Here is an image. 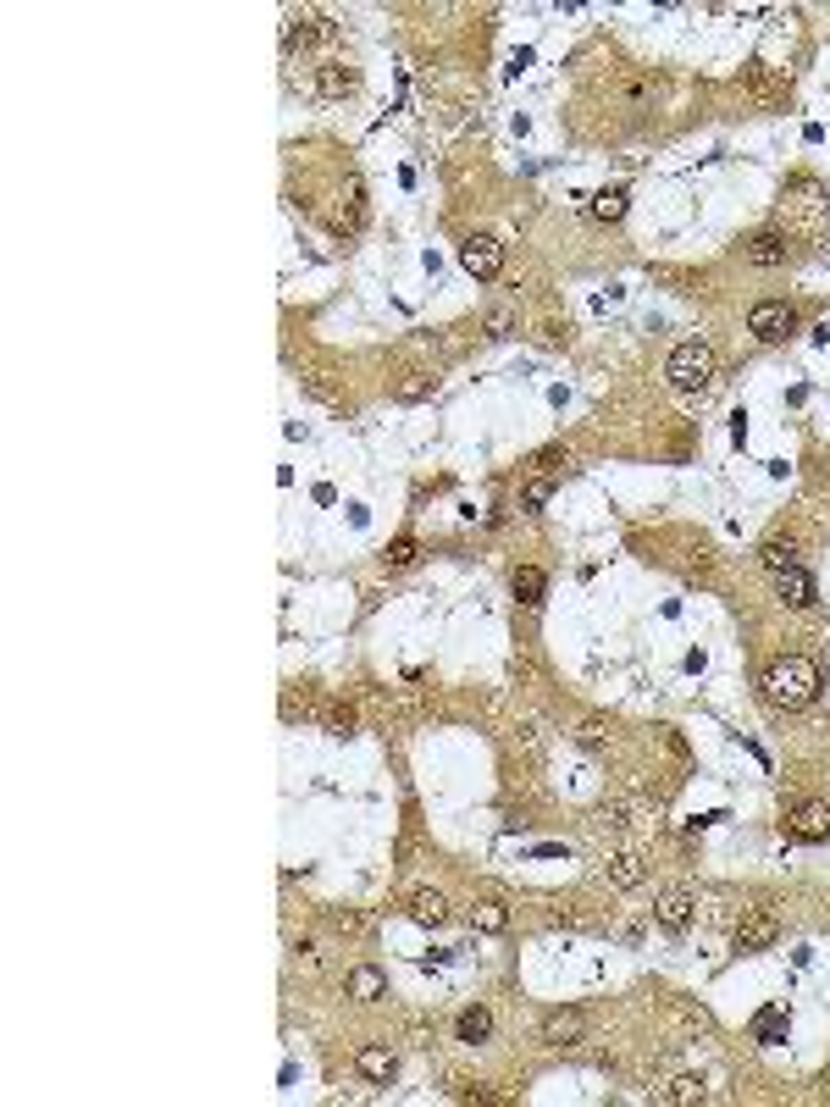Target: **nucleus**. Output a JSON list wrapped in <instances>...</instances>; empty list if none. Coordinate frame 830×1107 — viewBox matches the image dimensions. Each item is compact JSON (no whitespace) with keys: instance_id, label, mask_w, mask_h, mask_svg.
I'll return each instance as SVG.
<instances>
[{"instance_id":"1","label":"nucleus","mask_w":830,"mask_h":1107,"mask_svg":"<svg viewBox=\"0 0 830 1107\" xmlns=\"http://www.w3.org/2000/svg\"><path fill=\"white\" fill-rule=\"evenodd\" d=\"M764 698L775 703V709H808V703L819 698V665L814 659H803V654H786V659H775L770 670H764Z\"/></svg>"},{"instance_id":"2","label":"nucleus","mask_w":830,"mask_h":1107,"mask_svg":"<svg viewBox=\"0 0 830 1107\" xmlns=\"http://www.w3.org/2000/svg\"><path fill=\"white\" fill-rule=\"evenodd\" d=\"M664 377H670V388H676V393H709L714 377H720V355H714L703 338H687V344L670 349Z\"/></svg>"},{"instance_id":"3","label":"nucleus","mask_w":830,"mask_h":1107,"mask_svg":"<svg viewBox=\"0 0 830 1107\" xmlns=\"http://www.w3.org/2000/svg\"><path fill=\"white\" fill-rule=\"evenodd\" d=\"M792 327H797V310L786 299H764V305L747 310V333L759 338V344H781Z\"/></svg>"},{"instance_id":"4","label":"nucleus","mask_w":830,"mask_h":1107,"mask_svg":"<svg viewBox=\"0 0 830 1107\" xmlns=\"http://www.w3.org/2000/svg\"><path fill=\"white\" fill-rule=\"evenodd\" d=\"M460 266L476 277V283H493V277L504 272V244H498L493 233H471V239L460 244Z\"/></svg>"},{"instance_id":"5","label":"nucleus","mask_w":830,"mask_h":1107,"mask_svg":"<svg viewBox=\"0 0 830 1107\" xmlns=\"http://www.w3.org/2000/svg\"><path fill=\"white\" fill-rule=\"evenodd\" d=\"M786 836H792V842H830V803H819V798L792 803V814H786Z\"/></svg>"},{"instance_id":"6","label":"nucleus","mask_w":830,"mask_h":1107,"mask_svg":"<svg viewBox=\"0 0 830 1107\" xmlns=\"http://www.w3.org/2000/svg\"><path fill=\"white\" fill-rule=\"evenodd\" d=\"M338 34V23H332L327 12H294L283 28V45L288 50H305V45H327V39Z\"/></svg>"},{"instance_id":"7","label":"nucleus","mask_w":830,"mask_h":1107,"mask_svg":"<svg viewBox=\"0 0 830 1107\" xmlns=\"http://www.w3.org/2000/svg\"><path fill=\"white\" fill-rule=\"evenodd\" d=\"M775 936H781V925H775V914H764V908H747V914L736 919V953H764V947H775Z\"/></svg>"},{"instance_id":"8","label":"nucleus","mask_w":830,"mask_h":1107,"mask_svg":"<svg viewBox=\"0 0 830 1107\" xmlns=\"http://www.w3.org/2000/svg\"><path fill=\"white\" fill-rule=\"evenodd\" d=\"M653 919H659V930L681 936V930L698 919V897H692V892H664L659 903H653Z\"/></svg>"},{"instance_id":"9","label":"nucleus","mask_w":830,"mask_h":1107,"mask_svg":"<svg viewBox=\"0 0 830 1107\" xmlns=\"http://www.w3.org/2000/svg\"><path fill=\"white\" fill-rule=\"evenodd\" d=\"M581 1030H587L581 1008H554V1013L543 1019V1041H548V1047H576Z\"/></svg>"},{"instance_id":"10","label":"nucleus","mask_w":830,"mask_h":1107,"mask_svg":"<svg viewBox=\"0 0 830 1107\" xmlns=\"http://www.w3.org/2000/svg\"><path fill=\"white\" fill-rule=\"evenodd\" d=\"M355 89H360L355 67H344V61H321L316 67V95L321 100H344V95H355Z\"/></svg>"},{"instance_id":"11","label":"nucleus","mask_w":830,"mask_h":1107,"mask_svg":"<svg viewBox=\"0 0 830 1107\" xmlns=\"http://www.w3.org/2000/svg\"><path fill=\"white\" fill-rule=\"evenodd\" d=\"M404 914H410L415 925H443V919H449V897L432 892V886H415V892L404 897Z\"/></svg>"},{"instance_id":"12","label":"nucleus","mask_w":830,"mask_h":1107,"mask_svg":"<svg viewBox=\"0 0 830 1107\" xmlns=\"http://www.w3.org/2000/svg\"><path fill=\"white\" fill-rule=\"evenodd\" d=\"M355 1069H360V1080L388 1085L393 1074H399V1052H393V1047H360V1052H355Z\"/></svg>"},{"instance_id":"13","label":"nucleus","mask_w":830,"mask_h":1107,"mask_svg":"<svg viewBox=\"0 0 830 1107\" xmlns=\"http://www.w3.org/2000/svg\"><path fill=\"white\" fill-rule=\"evenodd\" d=\"M775 593H781L792 609H808L819 598V587H814V576H808L803 565H792V571H775Z\"/></svg>"},{"instance_id":"14","label":"nucleus","mask_w":830,"mask_h":1107,"mask_svg":"<svg viewBox=\"0 0 830 1107\" xmlns=\"http://www.w3.org/2000/svg\"><path fill=\"white\" fill-rule=\"evenodd\" d=\"M747 261L753 266H786L792 261V239H786V233H759V239L747 244Z\"/></svg>"},{"instance_id":"15","label":"nucleus","mask_w":830,"mask_h":1107,"mask_svg":"<svg viewBox=\"0 0 830 1107\" xmlns=\"http://www.w3.org/2000/svg\"><path fill=\"white\" fill-rule=\"evenodd\" d=\"M344 991H349V997H355V1002H377L382 991H388V980H382V969H371V964H355V969H349V975H344Z\"/></svg>"},{"instance_id":"16","label":"nucleus","mask_w":830,"mask_h":1107,"mask_svg":"<svg viewBox=\"0 0 830 1107\" xmlns=\"http://www.w3.org/2000/svg\"><path fill=\"white\" fill-rule=\"evenodd\" d=\"M642 875H648V864H642L637 847H626V853L609 858V886H620V892H631V886H642Z\"/></svg>"},{"instance_id":"17","label":"nucleus","mask_w":830,"mask_h":1107,"mask_svg":"<svg viewBox=\"0 0 830 1107\" xmlns=\"http://www.w3.org/2000/svg\"><path fill=\"white\" fill-rule=\"evenodd\" d=\"M653 1096L670 1107H692V1102H703V1074H676V1080H664Z\"/></svg>"},{"instance_id":"18","label":"nucleus","mask_w":830,"mask_h":1107,"mask_svg":"<svg viewBox=\"0 0 830 1107\" xmlns=\"http://www.w3.org/2000/svg\"><path fill=\"white\" fill-rule=\"evenodd\" d=\"M554 488H559V471H532L526 488H521V515H537L548 499H554Z\"/></svg>"},{"instance_id":"19","label":"nucleus","mask_w":830,"mask_h":1107,"mask_svg":"<svg viewBox=\"0 0 830 1107\" xmlns=\"http://www.w3.org/2000/svg\"><path fill=\"white\" fill-rule=\"evenodd\" d=\"M626 183H609V189H598L593 194V205H587V211H593V222H620V216H626Z\"/></svg>"},{"instance_id":"20","label":"nucleus","mask_w":830,"mask_h":1107,"mask_svg":"<svg viewBox=\"0 0 830 1107\" xmlns=\"http://www.w3.org/2000/svg\"><path fill=\"white\" fill-rule=\"evenodd\" d=\"M786 1030H792L786 1008H764L759 1019H753V1041H759V1047H775V1041H786Z\"/></svg>"},{"instance_id":"21","label":"nucleus","mask_w":830,"mask_h":1107,"mask_svg":"<svg viewBox=\"0 0 830 1107\" xmlns=\"http://www.w3.org/2000/svg\"><path fill=\"white\" fill-rule=\"evenodd\" d=\"M471 930H482V936H504V930H510V908H504V903H476L471 908Z\"/></svg>"},{"instance_id":"22","label":"nucleus","mask_w":830,"mask_h":1107,"mask_svg":"<svg viewBox=\"0 0 830 1107\" xmlns=\"http://www.w3.org/2000/svg\"><path fill=\"white\" fill-rule=\"evenodd\" d=\"M543 593H548V576L537 571V565H521V571H515V598H521L526 609H537Z\"/></svg>"},{"instance_id":"23","label":"nucleus","mask_w":830,"mask_h":1107,"mask_svg":"<svg viewBox=\"0 0 830 1107\" xmlns=\"http://www.w3.org/2000/svg\"><path fill=\"white\" fill-rule=\"evenodd\" d=\"M759 560L770 565V571H792L797 565V537H770V543L759 548Z\"/></svg>"},{"instance_id":"24","label":"nucleus","mask_w":830,"mask_h":1107,"mask_svg":"<svg viewBox=\"0 0 830 1107\" xmlns=\"http://www.w3.org/2000/svg\"><path fill=\"white\" fill-rule=\"evenodd\" d=\"M454 1030H460V1041H471V1047H476V1041L493 1036V1013H487V1008H465Z\"/></svg>"},{"instance_id":"25","label":"nucleus","mask_w":830,"mask_h":1107,"mask_svg":"<svg viewBox=\"0 0 830 1107\" xmlns=\"http://www.w3.org/2000/svg\"><path fill=\"white\" fill-rule=\"evenodd\" d=\"M432 388H438V377H427V371H410V377L393 388V399H404V405H415V399H432Z\"/></svg>"},{"instance_id":"26","label":"nucleus","mask_w":830,"mask_h":1107,"mask_svg":"<svg viewBox=\"0 0 830 1107\" xmlns=\"http://www.w3.org/2000/svg\"><path fill=\"white\" fill-rule=\"evenodd\" d=\"M482 327H487V338H510V333H515V310H510V305H493Z\"/></svg>"},{"instance_id":"27","label":"nucleus","mask_w":830,"mask_h":1107,"mask_svg":"<svg viewBox=\"0 0 830 1107\" xmlns=\"http://www.w3.org/2000/svg\"><path fill=\"white\" fill-rule=\"evenodd\" d=\"M415 554H421V543H415V537H393V543H388V554H382V560H388L393 571H399V565H415Z\"/></svg>"},{"instance_id":"28","label":"nucleus","mask_w":830,"mask_h":1107,"mask_svg":"<svg viewBox=\"0 0 830 1107\" xmlns=\"http://www.w3.org/2000/svg\"><path fill=\"white\" fill-rule=\"evenodd\" d=\"M349 726H355V709H327V731H332V737H349Z\"/></svg>"},{"instance_id":"29","label":"nucleus","mask_w":830,"mask_h":1107,"mask_svg":"<svg viewBox=\"0 0 830 1107\" xmlns=\"http://www.w3.org/2000/svg\"><path fill=\"white\" fill-rule=\"evenodd\" d=\"M581 742H587V748H604V720H587V726H581Z\"/></svg>"},{"instance_id":"30","label":"nucleus","mask_w":830,"mask_h":1107,"mask_svg":"<svg viewBox=\"0 0 830 1107\" xmlns=\"http://www.w3.org/2000/svg\"><path fill=\"white\" fill-rule=\"evenodd\" d=\"M332 930H349V936H355V930H360V914H332Z\"/></svg>"}]
</instances>
